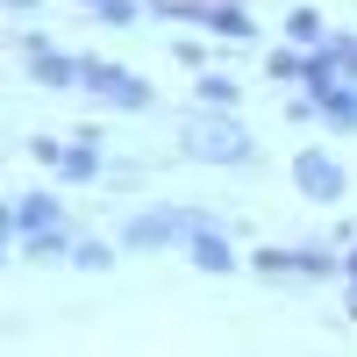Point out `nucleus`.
Masks as SVG:
<instances>
[{
    "label": "nucleus",
    "instance_id": "obj_15",
    "mask_svg": "<svg viewBox=\"0 0 357 357\" xmlns=\"http://www.w3.org/2000/svg\"><path fill=\"white\" fill-rule=\"evenodd\" d=\"M15 8H29V0H15Z\"/></svg>",
    "mask_w": 357,
    "mask_h": 357
},
{
    "label": "nucleus",
    "instance_id": "obj_11",
    "mask_svg": "<svg viewBox=\"0 0 357 357\" xmlns=\"http://www.w3.org/2000/svg\"><path fill=\"white\" fill-rule=\"evenodd\" d=\"M72 264H79V272H107L114 250H107V243H79V250H72Z\"/></svg>",
    "mask_w": 357,
    "mask_h": 357
},
{
    "label": "nucleus",
    "instance_id": "obj_14",
    "mask_svg": "<svg viewBox=\"0 0 357 357\" xmlns=\"http://www.w3.org/2000/svg\"><path fill=\"white\" fill-rule=\"evenodd\" d=\"M350 279H357V257H350Z\"/></svg>",
    "mask_w": 357,
    "mask_h": 357
},
{
    "label": "nucleus",
    "instance_id": "obj_6",
    "mask_svg": "<svg viewBox=\"0 0 357 357\" xmlns=\"http://www.w3.org/2000/svg\"><path fill=\"white\" fill-rule=\"evenodd\" d=\"M29 72H36L43 86H79V72H86V65H72V57H57L50 43H29Z\"/></svg>",
    "mask_w": 357,
    "mask_h": 357
},
{
    "label": "nucleus",
    "instance_id": "obj_2",
    "mask_svg": "<svg viewBox=\"0 0 357 357\" xmlns=\"http://www.w3.org/2000/svg\"><path fill=\"white\" fill-rule=\"evenodd\" d=\"M200 229H207V215L172 207V215H136V222H129V243H136V250H165V243H193Z\"/></svg>",
    "mask_w": 357,
    "mask_h": 357
},
{
    "label": "nucleus",
    "instance_id": "obj_10",
    "mask_svg": "<svg viewBox=\"0 0 357 357\" xmlns=\"http://www.w3.org/2000/svg\"><path fill=\"white\" fill-rule=\"evenodd\" d=\"M286 36H293V43H321V15H314V8H301V15L286 22Z\"/></svg>",
    "mask_w": 357,
    "mask_h": 357
},
{
    "label": "nucleus",
    "instance_id": "obj_5",
    "mask_svg": "<svg viewBox=\"0 0 357 357\" xmlns=\"http://www.w3.org/2000/svg\"><path fill=\"white\" fill-rule=\"evenodd\" d=\"M43 229H65V207L50 193H15L8 207V236H43Z\"/></svg>",
    "mask_w": 357,
    "mask_h": 357
},
{
    "label": "nucleus",
    "instance_id": "obj_3",
    "mask_svg": "<svg viewBox=\"0 0 357 357\" xmlns=\"http://www.w3.org/2000/svg\"><path fill=\"white\" fill-rule=\"evenodd\" d=\"M193 158H215V165H250V136L236 122H193Z\"/></svg>",
    "mask_w": 357,
    "mask_h": 357
},
{
    "label": "nucleus",
    "instance_id": "obj_4",
    "mask_svg": "<svg viewBox=\"0 0 357 357\" xmlns=\"http://www.w3.org/2000/svg\"><path fill=\"white\" fill-rule=\"evenodd\" d=\"M293 186H301L307 200H343V186H350V178H343V165H336V158L301 151V158H293Z\"/></svg>",
    "mask_w": 357,
    "mask_h": 357
},
{
    "label": "nucleus",
    "instance_id": "obj_7",
    "mask_svg": "<svg viewBox=\"0 0 357 357\" xmlns=\"http://www.w3.org/2000/svg\"><path fill=\"white\" fill-rule=\"evenodd\" d=\"M186 250H193V264H200V272H236V250L222 243V229H200Z\"/></svg>",
    "mask_w": 357,
    "mask_h": 357
},
{
    "label": "nucleus",
    "instance_id": "obj_8",
    "mask_svg": "<svg viewBox=\"0 0 357 357\" xmlns=\"http://www.w3.org/2000/svg\"><path fill=\"white\" fill-rule=\"evenodd\" d=\"M93 143H100V136H79V151H65L57 172H65V178H93V172H100V151H93Z\"/></svg>",
    "mask_w": 357,
    "mask_h": 357
},
{
    "label": "nucleus",
    "instance_id": "obj_13",
    "mask_svg": "<svg viewBox=\"0 0 357 357\" xmlns=\"http://www.w3.org/2000/svg\"><path fill=\"white\" fill-rule=\"evenodd\" d=\"M307 72H314V65H301V57H286V50L272 57V79H307Z\"/></svg>",
    "mask_w": 357,
    "mask_h": 357
},
{
    "label": "nucleus",
    "instance_id": "obj_1",
    "mask_svg": "<svg viewBox=\"0 0 357 357\" xmlns=\"http://www.w3.org/2000/svg\"><path fill=\"white\" fill-rule=\"evenodd\" d=\"M79 86H86V93H100L107 107H129V114H143V107H151V86H143L136 72H122V65H100V57L79 72Z\"/></svg>",
    "mask_w": 357,
    "mask_h": 357
},
{
    "label": "nucleus",
    "instance_id": "obj_9",
    "mask_svg": "<svg viewBox=\"0 0 357 357\" xmlns=\"http://www.w3.org/2000/svg\"><path fill=\"white\" fill-rule=\"evenodd\" d=\"M193 93H200L207 107H236V79H229V72H200V86H193Z\"/></svg>",
    "mask_w": 357,
    "mask_h": 357
},
{
    "label": "nucleus",
    "instance_id": "obj_12",
    "mask_svg": "<svg viewBox=\"0 0 357 357\" xmlns=\"http://www.w3.org/2000/svg\"><path fill=\"white\" fill-rule=\"evenodd\" d=\"M86 8H100L107 22H136V0H86Z\"/></svg>",
    "mask_w": 357,
    "mask_h": 357
}]
</instances>
